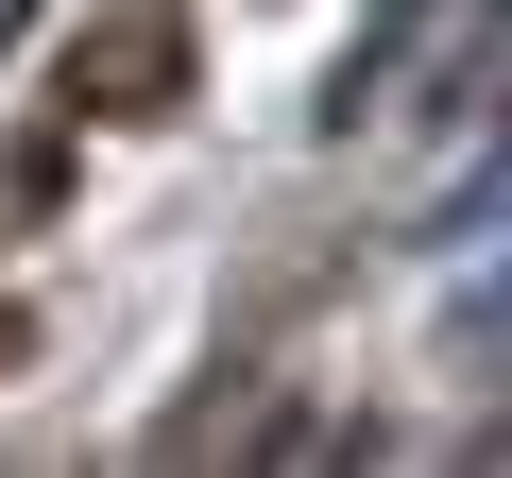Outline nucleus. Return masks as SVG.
Returning <instances> with one entry per match:
<instances>
[{"instance_id": "1", "label": "nucleus", "mask_w": 512, "mask_h": 478, "mask_svg": "<svg viewBox=\"0 0 512 478\" xmlns=\"http://www.w3.org/2000/svg\"><path fill=\"white\" fill-rule=\"evenodd\" d=\"M171 103H188V35L171 18H120V35L69 52V120H171Z\"/></svg>"}]
</instances>
